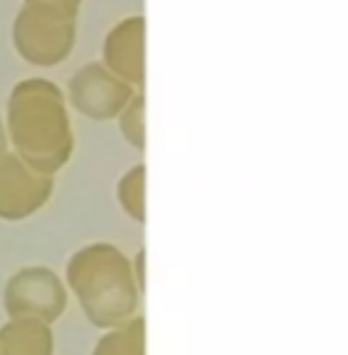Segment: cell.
Instances as JSON below:
<instances>
[{
  "instance_id": "5",
  "label": "cell",
  "mask_w": 348,
  "mask_h": 355,
  "mask_svg": "<svg viewBox=\"0 0 348 355\" xmlns=\"http://www.w3.org/2000/svg\"><path fill=\"white\" fill-rule=\"evenodd\" d=\"M138 89L112 73L102 61L85 63L71 75L66 87L68 107L89 121H114Z\"/></svg>"
},
{
  "instance_id": "12",
  "label": "cell",
  "mask_w": 348,
  "mask_h": 355,
  "mask_svg": "<svg viewBox=\"0 0 348 355\" xmlns=\"http://www.w3.org/2000/svg\"><path fill=\"white\" fill-rule=\"evenodd\" d=\"M131 268H133V278H136L138 288L146 293V249H141V252L131 259Z\"/></svg>"
},
{
  "instance_id": "6",
  "label": "cell",
  "mask_w": 348,
  "mask_h": 355,
  "mask_svg": "<svg viewBox=\"0 0 348 355\" xmlns=\"http://www.w3.org/2000/svg\"><path fill=\"white\" fill-rule=\"evenodd\" d=\"M56 179L29 167L10 150L0 159V220L19 223L37 215L53 196Z\"/></svg>"
},
{
  "instance_id": "11",
  "label": "cell",
  "mask_w": 348,
  "mask_h": 355,
  "mask_svg": "<svg viewBox=\"0 0 348 355\" xmlns=\"http://www.w3.org/2000/svg\"><path fill=\"white\" fill-rule=\"evenodd\" d=\"M116 121L123 141L131 145L133 150L143 153L146 150V94L143 92L133 94L126 107L119 112Z\"/></svg>"
},
{
  "instance_id": "8",
  "label": "cell",
  "mask_w": 348,
  "mask_h": 355,
  "mask_svg": "<svg viewBox=\"0 0 348 355\" xmlns=\"http://www.w3.org/2000/svg\"><path fill=\"white\" fill-rule=\"evenodd\" d=\"M56 336L51 324L32 317H12L0 327L3 355H53Z\"/></svg>"
},
{
  "instance_id": "9",
  "label": "cell",
  "mask_w": 348,
  "mask_h": 355,
  "mask_svg": "<svg viewBox=\"0 0 348 355\" xmlns=\"http://www.w3.org/2000/svg\"><path fill=\"white\" fill-rule=\"evenodd\" d=\"M92 355H146V317L136 314L119 327L104 329Z\"/></svg>"
},
{
  "instance_id": "10",
  "label": "cell",
  "mask_w": 348,
  "mask_h": 355,
  "mask_svg": "<svg viewBox=\"0 0 348 355\" xmlns=\"http://www.w3.org/2000/svg\"><path fill=\"white\" fill-rule=\"evenodd\" d=\"M146 179H148L146 164L138 162V164H133V167H128L116 184L119 206H121V211L138 225L146 223Z\"/></svg>"
},
{
  "instance_id": "7",
  "label": "cell",
  "mask_w": 348,
  "mask_h": 355,
  "mask_svg": "<svg viewBox=\"0 0 348 355\" xmlns=\"http://www.w3.org/2000/svg\"><path fill=\"white\" fill-rule=\"evenodd\" d=\"M102 63L121 80L143 92L146 87V17L128 15L107 32Z\"/></svg>"
},
{
  "instance_id": "14",
  "label": "cell",
  "mask_w": 348,
  "mask_h": 355,
  "mask_svg": "<svg viewBox=\"0 0 348 355\" xmlns=\"http://www.w3.org/2000/svg\"><path fill=\"white\" fill-rule=\"evenodd\" d=\"M0 355H3V353H0Z\"/></svg>"
},
{
  "instance_id": "2",
  "label": "cell",
  "mask_w": 348,
  "mask_h": 355,
  "mask_svg": "<svg viewBox=\"0 0 348 355\" xmlns=\"http://www.w3.org/2000/svg\"><path fill=\"white\" fill-rule=\"evenodd\" d=\"M66 288L76 295L92 327L112 329L138 314L143 290L133 278L131 257L112 242H89L71 254Z\"/></svg>"
},
{
  "instance_id": "3",
  "label": "cell",
  "mask_w": 348,
  "mask_h": 355,
  "mask_svg": "<svg viewBox=\"0 0 348 355\" xmlns=\"http://www.w3.org/2000/svg\"><path fill=\"white\" fill-rule=\"evenodd\" d=\"M82 0H22L12 19V46L24 63L53 68L73 53Z\"/></svg>"
},
{
  "instance_id": "1",
  "label": "cell",
  "mask_w": 348,
  "mask_h": 355,
  "mask_svg": "<svg viewBox=\"0 0 348 355\" xmlns=\"http://www.w3.org/2000/svg\"><path fill=\"white\" fill-rule=\"evenodd\" d=\"M5 131L10 150L49 177H56L76 153L66 94L49 78H24L10 89Z\"/></svg>"
},
{
  "instance_id": "4",
  "label": "cell",
  "mask_w": 348,
  "mask_h": 355,
  "mask_svg": "<svg viewBox=\"0 0 348 355\" xmlns=\"http://www.w3.org/2000/svg\"><path fill=\"white\" fill-rule=\"evenodd\" d=\"M3 309L8 319L32 317L53 327L68 309L66 281L49 266L19 268L3 288Z\"/></svg>"
},
{
  "instance_id": "13",
  "label": "cell",
  "mask_w": 348,
  "mask_h": 355,
  "mask_svg": "<svg viewBox=\"0 0 348 355\" xmlns=\"http://www.w3.org/2000/svg\"><path fill=\"white\" fill-rule=\"evenodd\" d=\"M10 153V141H8V131H5V119L0 116V159Z\"/></svg>"
}]
</instances>
